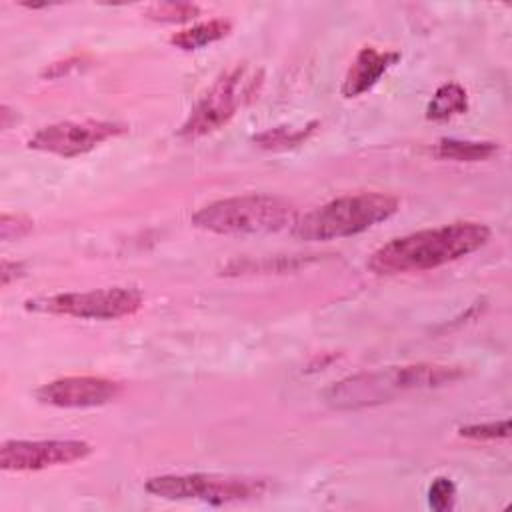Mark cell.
<instances>
[{"label":"cell","mask_w":512,"mask_h":512,"mask_svg":"<svg viewBox=\"0 0 512 512\" xmlns=\"http://www.w3.org/2000/svg\"><path fill=\"white\" fill-rule=\"evenodd\" d=\"M34 228V220L26 214H8L4 212L0 218V238L4 242L10 240H20L24 236H28Z\"/></svg>","instance_id":"19"},{"label":"cell","mask_w":512,"mask_h":512,"mask_svg":"<svg viewBox=\"0 0 512 512\" xmlns=\"http://www.w3.org/2000/svg\"><path fill=\"white\" fill-rule=\"evenodd\" d=\"M298 210L292 202L272 194H242L202 206L190 222L206 232L224 236L272 234L292 228Z\"/></svg>","instance_id":"3"},{"label":"cell","mask_w":512,"mask_h":512,"mask_svg":"<svg viewBox=\"0 0 512 512\" xmlns=\"http://www.w3.org/2000/svg\"><path fill=\"white\" fill-rule=\"evenodd\" d=\"M146 492L164 500H198L212 506L246 502L264 494L266 482L222 474H162L144 484Z\"/></svg>","instance_id":"6"},{"label":"cell","mask_w":512,"mask_h":512,"mask_svg":"<svg viewBox=\"0 0 512 512\" xmlns=\"http://www.w3.org/2000/svg\"><path fill=\"white\" fill-rule=\"evenodd\" d=\"M456 500V484L448 476H436L428 486V506L436 512L450 510Z\"/></svg>","instance_id":"18"},{"label":"cell","mask_w":512,"mask_h":512,"mask_svg":"<svg viewBox=\"0 0 512 512\" xmlns=\"http://www.w3.org/2000/svg\"><path fill=\"white\" fill-rule=\"evenodd\" d=\"M458 436L484 442V440H502L510 436V422L496 420V422H482V424H466L458 428Z\"/></svg>","instance_id":"17"},{"label":"cell","mask_w":512,"mask_h":512,"mask_svg":"<svg viewBox=\"0 0 512 512\" xmlns=\"http://www.w3.org/2000/svg\"><path fill=\"white\" fill-rule=\"evenodd\" d=\"M468 110V94L458 82H446L436 88L426 106V118L432 122H446Z\"/></svg>","instance_id":"13"},{"label":"cell","mask_w":512,"mask_h":512,"mask_svg":"<svg viewBox=\"0 0 512 512\" xmlns=\"http://www.w3.org/2000/svg\"><path fill=\"white\" fill-rule=\"evenodd\" d=\"M318 126H320L318 120H312L310 124H306L302 128L276 126V128H268V130L254 134L252 142L264 150H288V148H296V146L304 144L318 130Z\"/></svg>","instance_id":"15"},{"label":"cell","mask_w":512,"mask_h":512,"mask_svg":"<svg viewBox=\"0 0 512 512\" xmlns=\"http://www.w3.org/2000/svg\"><path fill=\"white\" fill-rule=\"evenodd\" d=\"M488 240L490 228L482 222H452L440 228H426L376 248L368 258V268L378 276L422 272L460 260Z\"/></svg>","instance_id":"1"},{"label":"cell","mask_w":512,"mask_h":512,"mask_svg":"<svg viewBox=\"0 0 512 512\" xmlns=\"http://www.w3.org/2000/svg\"><path fill=\"white\" fill-rule=\"evenodd\" d=\"M144 14L154 22L182 24L194 20L200 14V6L192 2H154L144 8Z\"/></svg>","instance_id":"16"},{"label":"cell","mask_w":512,"mask_h":512,"mask_svg":"<svg viewBox=\"0 0 512 512\" xmlns=\"http://www.w3.org/2000/svg\"><path fill=\"white\" fill-rule=\"evenodd\" d=\"M402 58L398 50H376L374 46H364L354 56L344 82H342V96L344 98H356L364 92H368L372 86L378 84V80Z\"/></svg>","instance_id":"11"},{"label":"cell","mask_w":512,"mask_h":512,"mask_svg":"<svg viewBox=\"0 0 512 512\" xmlns=\"http://www.w3.org/2000/svg\"><path fill=\"white\" fill-rule=\"evenodd\" d=\"M92 454L84 440H8L0 446V468L12 472H36L72 464Z\"/></svg>","instance_id":"9"},{"label":"cell","mask_w":512,"mask_h":512,"mask_svg":"<svg viewBox=\"0 0 512 512\" xmlns=\"http://www.w3.org/2000/svg\"><path fill=\"white\" fill-rule=\"evenodd\" d=\"M144 296L134 286H112L88 292H62L26 300V308L44 314L72 316L84 320H116L136 314Z\"/></svg>","instance_id":"7"},{"label":"cell","mask_w":512,"mask_h":512,"mask_svg":"<svg viewBox=\"0 0 512 512\" xmlns=\"http://www.w3.org/2000/svg\"><path fill=\"white\" fill-rule=\"evenodd\" d=\"M126 132L128 124L114 120H62L40 128L28 140V148L60 158H76L88 154L98 144L110 138H118Z\"/></svg>","instance_id":"8"},{"label":"cell","mask_w":512,"mask_h":512,"mask_svg":"<svg viewBox=\"0 0 512 512\" xmlns=\"http://www.w3.org/2000/svg\"><path fill=\"white\" fill-rule=\"evenodd\" d=\"M398 208V198L382 192L342 196L298 216L292 236L304 242L348 238L392 218Z\"/></svg>","instance_id":"4"},{"label":"cell","mask_w":512,"mask_h":512,"mask_svg":"<svg viewBox=\"0 0 512 512\" xmlns=\"http://www.w3.org/2000/svg\"><path fill=\"white\" fill-rule=\"evenodd\" d=\"M500 146L496 142L480 140H458V138H440L436 144V156L454 162H480L492 158Z\"/></svg>","instance_id":"14"},{"label":"cell","mask_w":512,"mask_h":512,"mask_svg":"<svg viewBox=\"0 0 512 512\" xmlns=\"http://www.w3.org/2000/svg\"><path fill=\"white\" fill-rule=\"evenodd\" d=\"M26 274V264L24 262H12V260H2L0 262V284L6 288L10 282L22 278Z\"/></svg>","instance_id":"20"},{"label":"cell","mask_w":512,"mask_h":512,"mask_svg":"<svg viewBox=\"0 0 512 512\" xmlns=\"http://www.w3.org/2000/svg\"><path fill=\"white\" fill-rule=\"evenodd\" d=\"M232 30V22L224 20V18H212L208 22H198L192 24L188 28H182L178 32H174L168 42L184 52H192V50H200L208 44H214L218 40H222L224 36H228Z\"/></svg>","instance_id":"12"},{"label":"cell","mask_w":512,"mask_h":512,"mask_svg":"<svg viewBox=\"0 0 512 512\" xmlns=\"http://www.w3.org/2000/svg\"><path fill=\"white\" fill-rule=\"evenodd\" d=\"M264 84V70L252 64H236L226 70L196 102L182 122L178 136L196 140L224 128L244 106L254 102Z\"/></svg>","instance_id":"5"},{"label":"cell","mask_w":512,"mask_h":512,"mask_svg":"<svg viewBox=\"0 0 512 512\" xmlns=\"http://www.w3.org/2000/svg\"><path fill=\"white\" fill-rule=\"evenodd\" d=\"M466 376L462 366L446 364H404L388 366L374 372H362L342 378L324 390V400L328 406L338 410H358L366 406H376L388 402L396 396L414 390H430L452 384Z\"/></svg>","instance_id":"2"},{"label":"cell","mask_w":512,"mask_h":512,"mask_svg":"<svg viewBox=\"0 0 512 512\" xmlns=\"http://www.w3.org/2000/svg\"><path fill=\"white\" fill-rule=\"evenodd\" d=\"M80 62H82L80 56H70L62 62H54L42 70V78H60V76L68 74L72 68H78Z\"/></svg>","instance_id":"21"},{"label":"cell","mask_w":512,"mask_h":512,"mask_svg":"<svg viewBox=\"0 0 512 512\" xmlns=\"http://www.w3.org/2000/svg\"><path fill=\"white\" fill-rule=\"evenodd\" d=\"M122 384L104 376H64L42 384L34 396L56 408H96L116 400Z\"/></svg>","instance_id":"10"}]
</instances>
